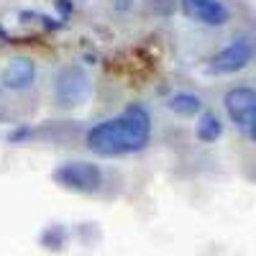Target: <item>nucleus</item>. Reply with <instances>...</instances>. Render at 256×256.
Instances as JSON below:
<instances>
[{"label": "nucleus", "instance_id": "nucleus-1", "mask_svg": "<svg viewBox=\"0 0 256 256\" xmlns=\"http://www.w3.org/2000/svg\"><path fill=\"white\" fill-rule=\"evenodd\" d=\"M148 138H152V116L144 105L134 102L120 116L92 126L84 144L98 156H120L141 152Z\"/></svg>", "mask_w": 256, "mask_h": 256}, {"label": "nucleus", "instance_id": "nucleus-2", "mask_svg": "<svg viewBox=\"0 0 256 256\" xmlns=\"http://www.w3.org/2000/svg\"><path fill=\"white\" fill-rule=\"evenodd\" d=\"M223 110L241 144L256 154V80L230 84L223 92Z\"/></svg>", "mask_w": 256, "mask_h": 256}, {"label": "nucleus", "instance_id": "nucleus-3", "mask_svg": "<svg viewBox=\"0 0 256 256\" xmlns=\"http://www.w3.org/2000/svg\"><path fill=\"white\" fill-rule=\"evenodd\" d=\"M254 56H256V38L251 34H238V36H233L220 52H216L208 59L205 72L212 74V77L236 74V72L248 67L254 62Z\"/></svg>", "mask_w": 256, "mask_h": 256}, {"label": "nucleus", "instance_id": "nucleus-4", "mask_svg": "<svg viewBox=\"0 0 256 256\" xmlns=\"http://www.w3.org/2000/svg\"><path fill=\"white\" fill-rule=\"evenodd\" d=\"M90 95V77L82 67L70 64L62 67L54 77V100L62 108H77Z\"/></svg>", "mask_w": 256, "mask_h": 256}, {"label": "nucleus", "instance_id": "nucleus-5", "mask_svg": "<svg viewBox=\"0 0 256 256\" xmlns=\"http://www.w3.org/2000/svg\"><path fill=\"white\" fill-rule=\"evenodd\" d=\"M54 182L74 192H98L102 184V169L92 162H62L54 169Z\"/></svg>", "mask_w": 256, "mask_h": 256}, {"label": "nucleus", "instance_id": "nucleus-6", "mask_svg": "<svg viewBox=\"0 0 256 256\" xmlns=\"http://www.w3.org/2000/svg\"><path fill=\"white\" fill-rule=\"evenodd\" d=\"M187 18L198 20L202 26H226L230 20V10L223 0H180Z\"/></svg>", "mask_w": 256, "mask_h": 256}, {"label": "nucleus", "instance_id": "nucleus-7", "mask_svg": "<svg viewBox=\"0 0 256 256\" xmlns=\"http://www.w3.org/2000/svg\"><path fill=\"white\" fill-rule=\"evenodd\" d=\"M36 82V62L31 56H16L0 72V88L10 92H24Z\"/></svg>", "mask_w": 256, "mask_h": 256}, {"label": "nucleus", "instance_id": "nucleus-8", "mask_svg": "<svg viewBox=\"0 0 256 256\" xmlns=\"http://www.w3.org/2000/svg\"><path fill=\"white\" fill-rule=\"evenodd\" d=\"M166 105H169V110L177 113V116H182V118H190V116H195V113L202 110V100H200V95L187 92V90L174 92L172 98H169Z\"/></svg>", "mask_w": 256, "mask_h": 256}, {"label": "nucleus", "instance_id": "nucleus-9", "mask_svg": "<svg viewBox=\"0 0 256 256\" xmlns=\"http://www.w3.org/2000/svg\"><path fill=\"white\" fill-rule=\"evenodd\" d=\"M195 134L202 144H212L223 136V123L220 118L212 113V110H205L200 118H198V126H195Z\"/></svg>", "mask_w": 256, "mask_h": 256}, {"label": "nucleus", "instance_id": "nucleus-10", "mask_svg": "<svg viewBox=\"0 0 256 256\" xmlns=\"http://www.w3.org/2000/svg\"><path fill=\"white\" fill-rule=\"evenodd\" d=\"M62 238H64V230H62V228H52L49 233H44V236H41V241H44L49 248L62 246Z\"/></svg>", "mask_w": 256, "mask_h": 256}, {"label": "nucleus", "instance_id": "nucleus-11", "mask_svg": "<svg viewBox=\"0 0 256 256\" xmlns=\"http://www.w3.org/2000/svg\"><path fill=\"white\" fill-rule=\"evenodd\" d=\"M28 136H31L28 128H18L16 134H10V141H20V138H28Z\"/></svg>", "mask_w": 256, "mask_h": 256}]
</instances>
